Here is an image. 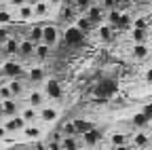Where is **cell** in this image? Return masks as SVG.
<instances>
[{
    "label": "cell",
    "mask_w": 152,
    "mask_h": 150,
    "mask_svg": "<svg viewBox=\"0 0 152 150\" xmlns=\"http://www.w3.org/2000/svg\"><path fill=\"white\" fill-rule=\"evenodd\" d=\"M19 40L17 36H9V38L0 45V49H2V55H7V57H17L19 55Z\"/></svg>",
    "instance_id": "8"
},
{
    "label": "cell",
    "mask_w": 152,
    "mask_h": 150,
    "mask_svg": "<svg viewBox=\"0 0 152 150\" xmlns=\"http://www.w3.org/2000/svg\"><path fill=\"white\" fill-rule=\"evenodd\" d=\"M0 7H2V0H0Z\"/></svg>",
    "instance_id": "56"
},
{
    "label": "cell",
    "mask_w": 152,
    "mask_h": 150,
    "mask_svg": "<svg viewBox=\"0 0 152 150\" xmlns=\"http://www.w3.org/2000/svg\"><path fill=\"white\" fill-rule=\"evenodd\" d=\"M49 4H51L53 9H61V7H64V0H49Z\"/></svg>",
    "instance_id": "45"
},
{
    "label": "cell",
    "mask_w": 152,
    "mask_h": 150,
    "mask_svg": "<svg viewBox=\"0 0 152 150\" xmlns=\"http://www.w3.org/2000/svg\"><path fill=\"white\" fill-rule=\"evenodd\" d=\"M26 119L21 116V114H15V116H9L7 121H4V127H7V131L9 133H19V131H23L26 129Z\"/></svg>",
    "instance_id": "11"
},
{
    "label": "cell",
    "mask_w": 152,
    "mask_h": 150,
    "mask_svg": "<svg viewBox=\"0 0 152 150\" xmlns=\"http://www.w3.org/2000/svg\"><path fill=\"white\" fill-rule=\"evenodd\" d=\"M87 150H97V148H87Z\"/></svg>",
    "instance_id": "54"
},
{
    "label": "cell",
    "mask_w": 152,
    "mask_h": 150,
    "mask_svg": "<svg viewBox=\"0 0 152 150\" xmlns=\"http://www.w3.org/2000/svg\"><path fill=\"white\" fill-rule=\"evenodd\" d=\"M7 4H9L11 9H17L19 4H26V0H7Z\"/></svg>",
    "instance_id": "43"
},
{
    "label": "cell",
    "mask_w": 152,
    "mask_h": 150,
    "mask_svg": "<svg viewBox=\"0 0 152 150\" xmlns=\"http://www.w3.org/2000/svg\"><path fill=\"white\" fill-rule=\"evenodd\" d=\"M26 2H28V4H32V7H34V4H36V2H40V0H26Z\"/></svg>",
    "instance_id": "47"
},
{
    "label": "cell",
    "mask_w": 152,
    "mask_h": 150,
    "mask_svg": "<svg viewBox=\"0 0 152 150\" xmlns=\"http://www.w3.org/2000/svg\"><path fill=\"white\" fill-rule=\"evenodd\" d=\"M148 127H150V129H152V119H150V125H148Z\"/></svg>",
    "instance_id": "53"
},
{
    "label": "cell",
    "mask_w": 152,
    "mask_h": 150,
    "mask_svg": "<svg viewBox=\"0 0 152 150\" xmlns=\"http://www.w3.org/2000/svg\"><path fill=\"white\" fill-rule=\"evenodd\" d=\"M110 144L116 148V146H127V135L125 133H112L110 135Z\"/></svg>",
    "instance_id": "34"
},
{
    "label": "cell",
    "mask_w": 152,
    "mask_h": 150,
    "mask_svg": "<svg viewBox=\"0 0 152 150\" xmlns=\"http://www.w3.org/2000/svg\"><path fill=\"white\" fill-rule=\"evenodd\" d=\"M150 34H152V26H150Z\"/></svg>",
    "instance_id": "55"
},
{
    "label": "cell",
    "mask_w": 152,
    "mask_h": 150,
    "mask_svg": "<svg viewBox=\"0 0 152 150\" xmlns=\"http://www.w3.org/2000/svg\"><path fill=\"white\" fill-rule=\"evenodd\" d=\"M0 85H2V80H0Z\"/></svg>",
    "instance_id": "57"
},
{
    "label": "cell",
    "mask_w": 152,
    "mask_h": 150,
    "mask_svg": "<svg viewBox=\"0 0 152 150\" xmlns=\"http://www.w3.org/2000/svg\"><path fill=\"white\" fill-rule=\"evenodd\" d=\"M91 4H93V0H74V9L78 13H85Z\"/></svg>",
    "instance_id": "35"
},
{
    "label": "cell",
    "mask_w": 152,
    "mask_h": 150,
    "mask_svg": "<svg viewBox=\"0 0 152 150\" xmlns=\"http://www.w3.org/2000/svg\"><path fill=\"white\" fill-rule=\"evenodd\" d=\"M13 97V93H11V87L9 85H0V102H4V100H11Z\"/></svg>",
    "instance_id": "37"
},
{
    "label": "cell",
    "mask_w": 152,
    "mask_h": 150,
    "mask_svg": "<svg viewBox=\"0 0 152 150\" xmlns=\"http://www.w3.org/2000/svg\"><path fill=\"white\" fill-rule=\"evenodd\" d=\"M47 150H61V142H47Z\"/></svg>",
    "instance_id": "42"
},
{
    "label": "cell",
    "mask_w": 152,
    "mask_h": 150,
    "mask_svg": "<svg viewBox=\"0 0 152 150\" xmlns=\"http://www.w3.org/2000/svg\"><path fill=\"white\" fill-rule=\"evenodd\" d=\"M114 150H129V148H127V146H116Z\"/></svg>",
    "instance_id": "48"
},
{
    "label": "cell",
    "mask_w": 152,
    "mask_h": 150,
    "mask_svg": "<svg viewBox=\"0 0 152 150\" xmlns=\"http://www.w3.org/2000/svg\"><path fill=\"white\" fill-rule=\"evenodd\" d=\"M74 127H76V135H85L87 133V131H91L95 125L89 121V119H74Z\"/></svg>",
    "instance_id": "23"
},
{
    "label": "cell",
    "mask_w": 152,
    "mask_h": 150,
    "mask_svg": "<svg viewBox=\"0 0 152 150\" xmlns=\"http://www.w3.org/2000/svg\"><path fill=\"white\" fill-rule=\"evenodd\" d=\"M21 133H23V138H26V140H34V142H36V140H40L42 129L38 127L36 123H28V125H26V129L21 131Z\"/></svg>",
    "instance_id": "19"
},
{
    "label": "cell",
    "mask_w": 152,
    "mask_h": 150,
    "mask_svg": "<svg viewBox=\"0 0 152 150\" xmlns=\"http://www.w3.org/2000/svg\"><path fill=\"white\" fill-rule=\"evenodd\" d=\"M7 85L11 87L13 97H21L23 93H26V83H23V78H11Z\"/></svg>",
    "instance_id": "21"
},
{
    "label": "cell",
    "mask_w": 152,
    "mask_h": 150,
    "mask_svg": "<svg viewBox=\"0 0 152 150\" xmlns=\"http://www.w3.org/2000/svg\"><path fill=\"white\" fill-rule=\"evenodd\" d=\"M131 28H133V15L123 11V15H121V21H118L116 30H131Z\"/></svg>",
    "instance_id": "31"
},
{
    "label": "cell",
    "mask_w": 152,
    "mask_h": 150,
    "mask_svg": "<svg viewBox=\"0 0 152 150\" xmlns=\"http://www.w3.org/2000/svg\"><path fill=\"white\" fill-rule=\"evenodd\" d=\"M15 23V11L9 9V7H0V26H11Z\"/></svg>",
    "instance_id": "24"
},
{
    "label": "cell",
    "mask_w": 152,
    "mask_h": 150,
    "mask_svg": "<svg viewBox=\"0 0 152 150\" xmlns=\"http://www.w3.org/2000/svg\"><path fill=\"white\" fill-rule=\"evenodd\" d=\"M131 2H133V0H116L118 7H121V4H131Z\"/></svg>",
    "instance_id": "46"
},
{
    "label": "cell",
    "mask_w": 152,
    "mask_h": 150,
    "mask_svg": "<svg viewBox=\"0 0 152 150\" xmlns=\"http://www.w3.org/2000/svg\"><path fill=\"white\" fill-rule=\"evenodd\" d=\"M80 138L85 140V146H87V148H97V144L102 142V131L93 127L91 131H87V133L80 135Z\"/></svg>",
    "instance_id": "17"
},
{
    "label": "cell",
    "mask_w": 152,
    "mask_h": 150,
    "mask_svg": "<svg viewBox=\"0 0 152 150\" xmlns=\"http://www.w3.org/2000/svg\"><path fill=\"white\" fill-rule=\"evenodd\" d=\"M51 11H53V7L49 4V0H40V2L34 4V19H47Z\"/></svg>",
    "instance_id": "16"
},
{
    "label": "cell",
    "mask_w": 152,
    "mask_h": 150,
    "mask_svg": "<svg viewBox=\"0 0 152 150\" xmlns=\"http://www.w3.org/2000/svg\"><path fill=\"white\" fill-rule=\"evenodd\" d=\"M114 30H116V28H112L110 23H99L97 28H95V36H97V38L104 42V45H108V42H112L114 40Z\"/></svg>",
    "instance_id": "10"
},
{
    "label": "cell",
    "mask_w": 152,
    "mask_h": 150,
    "mask_svg": "<svg viewBox=\"0 0 152 150\" xmlns=\"http://www.w3.org/2000/svg\"><path fill=\"white\" fill-rule=\"evenodd\" d=\"M61 40V34H59V28L55 23H45L42 26V42L49 45L51 49H55Z\"/></svg>",
    "instance_id": "4"
},
{
    "label": "cell",
    "mask_w": 152,
    "mask_h": 150,
    "mask_svg": "<svg viewBox=\"0 0 152 150\" xmlns=\"http://www.w3.org/2000/svg\"><path fill=\"white\" fill-rule=\"evenodd\" d=\"M85 15L93 21V26H95V28H97L99 23H104V21H106V9H104L102 4H95V2L85 11Z\"/></svg>",
    "instance_id": "6"
},
{
    "label": "cell",
    "mask_w": 152,
    "mask_h": 150,
    "mask_svg": "<svg viewBox=\"0 0 152 150\" xmlns=\"http://www.w3.org/2000/svg\"><path fill=\"white\" fill-rule=\"evenodd\" d=\"M9 131H7V127H4V123H0V142H4V140H9Z\"/></svg>",
    "instance_id": "40"
},
{
    "label": "cell",
    "mask_w": 152,
    "mask_h": 150,
    "mask_svg": "<svg viewBox=\"0 0 152 150\" xmlns=\"http://www.w3.org/2000/svg\"><path fill=\"white\" fill-rule=\"evenodd\" d=\"M9 36H11V32H9V28L7 26H0V45H2L7 38H9Z\"/></svg>",
    "instance_id": "39"
},
{
    "label": "cell",
    "mask_w": 152,
    "mask_h": 150,
    "mask_svg": "<svg viewBox=\"0 0 152 150\" xmlns=\"http://www.w3.org/2000/svg\"><path fill=\"white\" fill-rule=\"evenodd\" d=\"M148 34H150V30L131 28V38H133V42H148Z\"/></svg>",
    "instance_id": "30"
},
{
    "label": "cell",
    "mask_w": 152,
    "mask_h": 150,
    "mask_svg": "<svg viewBox=\"0 0 152 150\" xmlns=\"http://www.w3.org/2000/svg\"><path fill=\"white\" fill-rule=\"evenodd\" d=\"M99 4L106 9V11H110V9H116L118 4H116V0H99Z\"/></svg>",
    "instance_id": "38"
},
{
    "label": "cell",
    "mask_w": 152,
    "mask_h": 150,
    "mask_svg": "<svg viewBox=\"0 0 152 150\" xmlns=\"http://www.w3.org/2000/svg\"><path fill=\"white\" fill-rule=\"evenodd\" d=\"M28 104L34 106V108H42L47 104V95H45V91L42 89H32L28 93Z\"/></svg>",
    "instance_id": "15"
},
{
    "label": "cell",
    "mask_w": 152,
    "mask_h": 150,
    "mask_svg": "<svg viewBox=\"0 0 152 150\" xmlns=\"http://www.w3.org/2000/svg\"><path fill=\"white\" fill-rule=\"evenodd\" d=\"M142 112H144V114L148 116V121H150V119H152V104H146V106L142 108Z\"/></svg>",
    "instance_id": "44"
},
{
    "label": "cell",
    "mask_w": 152,
    "mask_h": 150,
    "mask_svg": "<svg viewBox=\"0 0 152 150\" xmlns=\"http://www.w3.org/2000/svg\"><path fill=\"white\" fill-rule=\"evenodd\" d=\"M150 57H152V42H150Z\"/></svg>",
    "instance_id": "51"
},
{
    "label": "cell",
    "mask_w": 152,
    "mask_h": 150,
    "mask_svg": "<svg viewBox=\"0 0 152 150\" xmlns=\"http://www.w3.org/2000/svg\"><path fill=\"white\" fill-rule=\"evenodd\" d=\"M121 15H123V11L116 7V9H110V11H106V23H110L112 28H116L118 26V21H121Z\"/></svg>",
    "instance_id": "29"
},
{
    "label": "cell",
    "mask_w": 152,
    "mask_h": 150,
    "mask_svg": "<svg viewBox=\"0 0 152 150\" xmlns=\"http://www.w3.org/2000/svg\"><path fill=\"white\" fill-rule=\"evenodd\" d=\"M26 76H28V80L32 83V85H38V83H45L47 80V72H45V68L38 64V66H32L28 72H26Z\"/></svg>",
    "instance_id": "13"
},
{
    "label": "cell",
    "mask_w": 152,
    "mask_h": 150,
    "mask_svg": "<svg viewBox=\"0 0 152 150\" xmlns=\"http://www.w3.org/2000/svg\"><path fill=\"white\" fill-rule=\"evenodd\" d=\"M26 38H30L32 42H42V26L40 23H32L28 28V34H26Z\"/></svg>",
    "instance_id": "22"
},
{
    "label": "cell",
    "mask_w": 152,
    "mask_h": 150,
    "mask_svg": "<svg viewBox=\"0 0 152 150\" xmlns=\"http://www.w3.org/2000/svg\"><path fill=\"white\" fill-rule=\"evenodd\" d=\"M42 91L49 102H59L64 97V89H61V83L57 78H47L45 85H42Z\"/></svg>",
    "instance_id": "3"
},
{
    "label": "cell",
    "mask_w": 152,
    "mask_h": 150,
    "mask_svg": "<svg viewBox=\"0 0 152 150\" xmlns=\"http://www.w3.org/2000/svg\"><path fill=\"white\" fill-rule=\"evenodd\" d=\"M131 57L135 61H146L150 57V45L148 42H133L131 47Z\"/></svg>",
    "instance_id": "9"
},
{
    "label": "cell",
    "mask_w": 152,
    "mask_h": 150,
    "mask_svg": "<svg viewBox=\"0 0 152 150\" xmlns=\"http://www.w3.org/2000/svg\"><path fill=\"white\" fill-rule=\"evenodd\" d=\"M144 80H146V85H150V87H152V66L144 72Z\"/></svg>",
    "instance_id": "41"
},
{
    "label": "cell",
    "mask_w": 152,
    "mask_h": 150,
    "mask_svg": "<svg viewBox=\"0 0 152 150\" xmlns=\"http://www.w3.org/2000/svg\"><path fill=\"white\" fill-rule=\"evenodd\" d=\"M0 116H2V102H0Z\"/></svg>",
    "instance_id": "50"
},
{
    "label": "cell",
    "mask_w": 152,
    "mask_h": 150,
    "mask_svg": "<svg viewBox=\"0 0 152 150\" xmlns=\"http://www.w3.org/2000/svg\"><path fill=\"white\" fill-rule=\"evenodd\" d=\"M23 119H26V123H36L38 121V108H34V106H21V112H19Z\"/></svg>",
    "instance_id": "25"
},
{
    "label": "cell",
    "mask_w": 152,
    "mask_h": 150,
    "mask_svg": "<svg viewBox=\"0 0 152 150\" xmlns=\"http://www.w3.org/2000/svg\"><path fill=\"white\" fill-rule=\"evenodd\" d=\"M148 144H150V135L146 133V131L144 129L135 131V135H133V148H144Z\"/></svg>",
    "instance_id": "27"
},
{
    "label": "cell",
    "mask_w": 152,
    "mask_h": 150,
    "mask_svg": "<svg viewBox=\"0 0 152 150\" xmlns=\"http://www.w3.org/2000/svg\"><path fill=\"white\" fill-rule=\"evenodd\" d=\"M34 51H36V42H32L30 38H23L19 40V55L17 57H21V59H34Z\"/></svg>",
    "instance_id": "12"
},
{
    "label": "cell",
    "mask_w": 152,
    "mask_h": 150,
    "mask_svg": "<svg viewBox=\"0 0 152 150\" xmlns=\"http://www.w3.org/2000/svg\"><path fill=\"white\" fill-rule=\"evenodd\" d=\"M131 125L140 131V129H146V127L150 125V121H148V116L144 114V112H135V114L131 116Z\"/></svg>",
    "instance_id": "28"
},
{
    "label": "cell",
    "mask_w": 152,
    "mask_h": 150,
    "mask_svg": "<svg viewBox=\"0 0 152 150\" xmlns=\"http://www.w3.org/2000/svg\"><path fill=\"white\" fill-rule=\"evenodd\" d=\"M114 87H116V85H114L112 80H104V83H99L97 93H99V95H110V93H114V91H116Z\"/></svg>",
    "instance_id": "32"
},
{
    "label": "cell",
    "mask_w": 152,
    "mask_h": 150,
    "mask_svg": "<svg viewBox=\"0 0 152 150\" xmlns=\"http://www.w3.org/2000/svg\"><path fill=\"white\" fill-rule=\"evenodd\" d=\"M59 119V108L57 106H51V104H45L42 108H38V121L45 123V125H53Z\"/></svg>",
    "instance_id": "5"
},
{
    "label": "cell",
    "mask_w": 152,
    "mask_h": 150,
    "mask_svg": "<svg viewBox=\"0 0 152 150\" xmlns=\"http://www.w3.org/2000/svg\"><path fill=\"white\" fill-rule=\"evenodd\" d=\"M61 150H80L78 135H64V140H61Z\"/></svg>",
    "instance_id": "26"
},
{
    "label": "cell",
    "mask_w": 152,
    "mask_h": 150,
    "mask_svg": "<svg viewBox=\"0 0 152 150\" xmlns=\"http://www.w3.org/2000/svg\"><path fill=\"white\" fill-rule=\"evenodd\" d=\"M74 26H76V28H78L80 32H85L87 36H89L91 32H95V26H93V21L89 19V17H87L85 13H80L78 17H76V21H74Z\"/></svg>",
    "instance_id": "18"
},
{
    "label": "cell",
    "mask_w": 152,
    "mask_h": 150,
    "mask_svg": "<svg viewBox=\"0 0 152 150\" xmlns=\"http://www.w3.org/2000/svg\"><path fill=\"white\" fill-rule=\"evenodd\" d=\"M64 42H66L68 49H83V47L87 45V34L80 32L78 28L72 23V26H68L66 32H64Z\"/></svg>",
    "instance_id": "1"
},
{
    "label": "cell",
    "mask_w": 152,
    "mask_h": 150,
    "mask_svg": "<svg viewBox=\"0 0 152 150\" xmlns=\"http://www.w3.org/2000/svg\"><path fill=\"white\" fill-rule=\"evenodd\" d=\"M15 11V21L17 23H28V21H34V7L32 4H19Z\"/></svg>",
    "instance_id": "7"
},
{
    "label": "cell",
    "mask_w": 152,
    "mask_h": 150,
    "mask_svg": "<svg viewBox=\"0 0 152 150\" xmlns=\"http://www.w3.org/2000/svg\"><path fill=\"white\" fill-rule=\"evenodd\" d=\"M51 47L49 45H45V42H38L36 45V51H34V59L36 61H47L49 57H51Z\"/></svg>",
    "instance_id": "20"
},
{
    "label": "cell",
    "mask_w": 152,
    "mask_h": 150,
    "mask_svg": "<svg viewBox=\"0 0 152 150\" xmlns=\"http://www.w3.org/2000/svg\"><path fill=\"white\" fill-rule=\"evenodd\" d=\"M23 64L17 61V57H7L2 64H0V74H4L7 78H23Z\"/></svg>",
    "instance_id": "2"
},
{
    "label": "cell",
    "mask_w": 152,
    "mask_h": 150,
    "mask_svg": "<svg viewBox=\"0 0 152 150\" xmlns=\"http://www.w3.org/2000/svg\"><path fill=\"white\" fill-rule=\"evenodd\" d=\"M140 2H152V0H140Z\"/></svg>",
    "instance_id": "52"
},
{
    "label": "cell",
    "mask_w": 152,
    "mask_h": 150,
    "mask_svg": "<svg viewBox=\"0 0 152 150\" xmlns=\"http://www.w3.org/2000/svg\"><path fill=\"white\" fill-rule=\"evenodd\" d=\"M133 150H148V146H144V148H133Z\"/></svg>",
    "instance_id": "49"
},
{
    "label": "cell",
    "mask_w": 152,
    "mask_h": 150,
    "mask_svg": "<svg viewBox=\"0 0 152 150\" xmlns=\"http://www.w3.org/2000/svg\"><path fill=\"white\" fill-rule=\"evenodd\" d=\"M19 112H21V106H19L17 97H11V100H4L2 102V116L4 119L15 116V114H19Z\"/></svg>",
    "instance_id": "14"
},
{
    "label": "cell",
    "mask_w": 152,
    "mask_h": 150,
    "mask_svg": "<svg viewBox=\"0 0 152 150\" xmlns=\"http://www.w3.org/2000/svg\"><path fill=\"white\" fill-rule=\"evenodd\" d=\"M0 53H2V49H0Z\"/></svg>",
    "instance_id": "58"
},
{
    "label": "cell",
    "mask_w": 152,
    "mask_h": 150,
    "mask_svg": "<svg viewBox=\"0 0 152 150\" xmlns=\"http://www.w3.org/2000/svg\"><path fill=\"white\" fill-rule=\"evenodd\" d=\"M61 133L64 135H76V127H74V121H68L61 125Z\"/></svg>",
    "instance_id": "36"
},
{
    "label": "cell",
    "mask_w": 152,
    "mask_h": 150,
    "mask_svg": "<svg viewBox=\"0 0 152 150\" xmlns=\"http://www.w3.org/2000/svg\"><path fill=\"white\" fill-rule=\"evenodd\" d=\"M150 19L148 17H144V15H140V17H133V28H140V30H150Z\"/></svg>",
    "instance_id": "33"
}]
</instances>
